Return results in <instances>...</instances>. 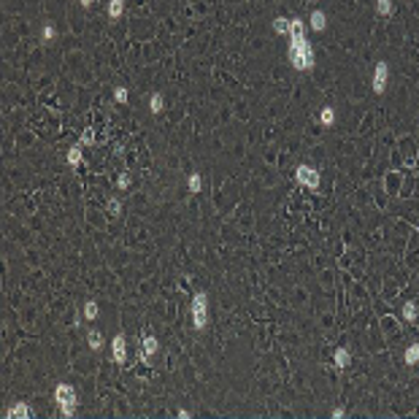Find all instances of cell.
I'll return each mask as SVG.
<instances>
[{
	"label": "cell",
	"instance_id": "8fae6325",
	"mask_svg": "<svg viewBox=\"0 0 419 419\" xmlns=\"http://www.w3.org/2000/svg\"><path fill=\"white\" fill-rule=\"evenodd\" d=\"M308 25H311V30H314V33H322L325 27H327V16H325V11H314L311 19H308Z\"/></svg>",
	"mask_w": 419,
	"mask_h": 419
},
{
	"label": "cell",
	"instance_id": "52a82bcc",
	"mask_svg": "<svg viewBox=\"0 0 419 419\" xmlns=\"http://www.w3.org/2000/svg\"><path fill=\"white\" fill-rule=\"evenodd\" d=\"M3 417H5V419H33V417H36V411L30 409V403L19 400V403H14L11 409H5Z\"/></svg>",
	"mask_w": 419,
	"mask_h": 419
},
{
	"label": "cell",
	"instance_id": "8992f818",
	"mask_svg": "<svg viewBox=\"0 0 419 419\" xmlns=\"http://www.w3.org/2000/svg\"><path fill=\"white\" fill-rule=\"evenodd\" d=\"M111 360L122 368L125 363H127V338H125V333H117L111 341Z\"/></svg>",
	"mask_w": 419,
	"mask_h": 419
},
{
	"label": "cell",
	"instance_id": "7c38bea8",
	"mask_svg": "<svg viewBox=\"0 0 419 419\" xmlns=\"http://www.w3.org/2000/svg\"><path fill=\"white\" fill-rule=\"evenodd\" d=\"M87 343H89V349H92V352H100V349L106 346V341H103V333H100V330H89V333H87Z\"/></svg>",
	"mask_w": 419,
	"mask_h": 419
},
{
	"label": "cell",
	"instance_id": "6da1fadb",
	"mask_svg": "<svg viewBox=\"0 0 419 419\" xmlns=\"http://www.w3.org/2000/svg\"><path fill=\"white\" fill-rule=\"evenodd\" d=\"M54 403H57V409H60V414L65 417V419L76 417L79 392L73 389V384H68V381H60V384H57V387H54Z\"/></svg>",
	"mask_w": 419,
	"mask_h": 419
},
{
	"label": "cell",
	"instance_id": "4fadbf2b",
	"mask_svg": "<svg viewBox=\"0 0 419 419\" xmlns=\"http://www.w3.org/2000/svg\"><path fill=\"white\" fill-rule=\"evenodd\" d=\"M65 160H68V165H71V168L82 165V143H76V146H71V149H68Z\"/></svg>",
	"mask_w": 419,
	"mask_h": 419
},
{
	"label": "cell",
	"instance_id": "ba28073f",
	"mask_svg": "<svg viewBox=\"0 0 419 419\" xmlns=\"http://www.w3.org/2000/svg\"><path fill=\"white\" fill-rule=\"evenodd\" d=\"M141 360H143V363H146L149 365V360H152L154 357V354H157V349H160V343H157V338H154V335H143V341H141Z\"/></svg>",
	"mask_w": 419,
	"mask_h": 419
},
{
	"label": "cell",
	"instance_id": "ac0fdd59",
	"mask_svg": "<svg viewBox=\"0 0 419 419\" xmlns=\"http://www.w3.org/2000/svg\"><path fill=\"white\" fill-rule=\"evenodd\" d=\"M97 314H100V306H97L95 300H87L84 303V319H89V322H95Z\"/></svg>",
	"mask_w": 419,
	"mask_h": 419
},
{
	"label": "cell",
	"instance_id": "cb8c5ba5",
	"mask_svg": "<svg viewBox=\"0 0 419 419\" xmlns=\"http://www.w3.org/2000/svg\"><path fill=\"white\" fill-rule=\"evenodd\" d=\"M108 214H111V216H119V214H122V203H119V198H111V200H108Z\"/></svg>",
	"mask_w": 419,
	"mask_h": 419
},
{
	"label": "cell",
	"instance_id": "d6986e66",
	"mask_svg": "<svg viewBox=\"0 0 419 419\" xmlns=\"http://www.w3.org/2000/svg\"><path fill=\"white\" fill-rule=\"evenodd\" d=\"M187 189L192 195H198L200 189H203V179H200V173H189V179H187Z\"/></svg>",
	"mask_w": 419,
	"mask_h": 419
},
{
	"label": "cell",
	"instance_id": "30bf717a",
	"mask_svg": "<svg viewBox=\"0 0 419 419\" xmlns=\"http://www.w3.org/2000/svg\"><path fill=\"white\" fill-rule=\"evenodd\" d=\"M125 14V0H108V19L119 22Z\"/></svg>",
	"mask_w": 419,
	"mask_h": 419
},
{
	"label": "cell",
	"instance_id": "484cf974",
	"mask_svg": "<svg viewBox=\"0 0 419 419\" xmlns=\"http://www.w3.org/2000/svg\"><path fill=\"white\" fill-rule=\"evenodd\" d=\"M117 187H119V189H127V187H130V176L122 173V176H119V181H117Z\"/></svg>",
	"mask_w": 419,
	"mask_h": 419
},
{
	"label": "cell",
	"instance_id": "7402d4cb",
	"mask_svg": "<svg viewBox=\"0 0 419 419\" xmlns=\"http://www.w3.org/2000/svg\"><path fill=\"white\" fill-rule=\"evenodd\" d=\"M54 38H57V30H54L51 25H43V27H41V41L49 43V41H54Z\"/></svg>",
	"mask_w": 419,
	"mask_h": 419
},
{
	"label": "cell",
	"instance_id": "603a6c76",
	"mask_svg": "<svg viewBox=\"0 0 419 419\" xmlns=\"http://www.w3.org/2000/svg\"><path fill=\"white\" fill-rule=\"evenodd\" d=\"M114 100H117V103H127L130 100L127 87H117V89H114Z\"/></svg>",
	"mask_w": 419,
	"mask_h": 419
},
{
	"label": "cell",
	"instance_id": "7a4b0ae2",
	"mask_svg": "<svg viewBox=\"0 0 419 419\" xmlns=\"http://www.w3.org/2000/svg\"><path fill=\"white\" fill-rule=\"evenodd\" d=\"M287 60L295 71H311L314 68V49L311 43H300V46H287Z\"/></svg>",
	"mask_w": 419,
	"mask_h": 419
},
{
	"label": "cell",
	"instance_id": "e0dca14e",
	"mask_svg": "<svg viewBox=\"0 0 419 419\" xmlns=\"http://www.w3.org/2000/svg\"><path fill=\"white\" fill-rule=\"evenodd\" d=\"M163 108H165V97L160 95V92H154L152 97H149V111H152V114H160Z\"/></svg>",
	"mask_w": 419,
	"mask_h": 419
},
{
	"label": "cell",
	"instance_id": "5b68a950",
	"mask_svg": "<svg viewBox=\"0 0 419 419\" xmlns=\"http://www.w3.org/2000/svg\"><path fill=\"white\" fill-rule=\"evenodd\" d=\"M387 82H389V62H376L373 68V79H371V87L376 95L387 92Z\"/></svg>",
	"mask_w": 419,
	"mask_h": 419
},
{
	"label": "cell",
	"instance_id": "44dd1931",
	"mask_svg": "<svg viewBox=\"0 0 419 419\" xmlns=\"http://www.w3.org/2000/svg\"><path fill=\"white\" fill-rule=\"evenodd\" d=\"M376 14L378 16H389V14H392V0H376Z\"/></svg>",
	"mask_w": 419,
	"mask_h": 419
},
{
	"label": "cell",
	"instance_id": "9a60e30c",
	"mask_svg": "<svg viewBox=\"0 0 419 419\" xmlns=\"http://www.w3.org/2000/svg\"><path fill=\"white\" fill-rule=\"evenodd\" d=\"M417 317H419V308H417V303H414V300L403 303V319H406V322H417Z\"/></svg>",
	"mask_w": 419,
	"mask_h": 419
},
{
	"label": "cell",
	"instance_id": "277c9868",
	"mask_svg": "<svg viewBox=\"0 0 419 419\" xmlns=\"http://www.w3.org/2000/svg\"><path fill=\"white\" fill-rule=\"evenodd\" d=\"M295 181H297L300 187L317 192L319 184H322V176H319V170L311 168V165H297V168H295Z\"/></svg>",
	"mask_w": 419,
	"mask_h": 419
},
{
	"label": "cell",
	"instance_id": "f1b7e54d",
	"mask_svg": "<svg viewBox=\"0 0 419 419\" xmlns=\"http://www.w3.org/2000/svg\"><path fill=\"white\" fill-rule=\"evenodd\" d=\"M79 5H82V8H89V5H92V0H79Z\"/></svg>",
	"mask_w": 419,
	"mask_h": 419
},
{
	"label": "cell",
	"instance_id": "d4e9b609",
	"mask_svg": "<svg viewBox=\"0 0 419 419\" xmlns=\"http://www.w3.org/2000/svg\"><path fill=\"white\" fill-rule=\"evenodd\" d=\"M79 143H82V146H92V143H95V133L87 127V130L82 133V141H79Z\"/></svg>",
	"mask_w": 419,
	"mask_h": 419
},
{
	"label": "cell",
	"instance_id": "9c48e42d",
	"mask_svg": "<svg viewBox=\"0 0 419 419\" xmlns=\"http://www.w3.org/2000/svg\"><path fill=\"white\" fill-rule=\"evenodd\" d=\"M333 365H335L338 371H346L349 365H352V352H349L346 346H338L335 352H333Z\"/></svg>",
	"mask_w": 419,
	"mask_h": 419
},
{
	"label": "cell",
	"instance_id": "83f0119b",
	"mask_svg": "<svg viewBox=\"0 0 419 419\" xmlns=\"http://www.w3.org/2000/svg\"><path fill=\"white\" fill-rule=\"evenodd\" d=\"M176 417H179V419H189V417H192V411H184V409H181V411H176Z\"/></svg>",
	"mask_w": 419,
	"mask_h": 419
},
{
	"label": "cell",
	"instance_id": "ffe728a7",
	"mask_svg": "<svg viewBox=\"0 0 419 419\" xmlns=\"http://www.w3.org/2000/svg\"><path fill=\"white\" fill-rule=\"evenodd\" d=\"M273 30H276L279 36H287V33H290V19H287V16H276V19H273Z\"/></svg>",
	"mask_w": 419,
	"mask_h": 419
},
{
	"label": "cell",
	"instance_id": "5bb4252c",
	"mask_svg": "<svg viewBox=\"0 0 419 419\" xmlns=\"http://www.w3.org/2000/svg\"><path fill=\"white\" fill-rule=\"evenodd\" d=\"M319 122H322L325 127H333V125H335V108H333V106H325L322 111H319Z\"/></svg>",
	"mask_w": 419,
	"mask_h": 419
},
{
	"label": "cell",
	"instance_id": "2e32d148",
	"mask_svg": "<svg viewBox=\"0 0 419 419\" xmlns=\"http://www.w3.org/2000/svg\"><path fill=\"white\" fill-rule=\"evenodd\" d=\"M403 360H406V365H417V363H419V343H409Z\"/></svg>",
	"mask_w": 419,
	"mask_h": 419
},
{
	"label": "cell",
	"instance_id": "4316f807",
	"mask_svg": "<svg viewBox=\"0 0 419 419\" xmlns=\"http://www.w3.org/2000/svg\"><path fill=\"white\" fill-rule=\"evenodd\" d=\"M330 417H333V419H343V417H346V411H343V409H335V411H330Z\"/></svg>",
	"mask_w": 419,
	"mask_h": 419
},
{
	"label": "cell",
	"instance_id": "3957f363",
	"mask_svg": "<svg viewBox=\"0 0 419 419\" xmlns=\"http://www.w3.org/2000/svg\"><path fill=\"white\" fill-rule=\"evenodd\" d=\"M189 314H192V327L195 330H206V327H209V295H206V292H195L192 295Z\"/></svg>",
	"mask_w": 419,
	"mask_h": 419
}]
</instances>
